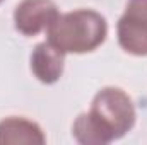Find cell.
I'll return each mask as SVG.
<instances>
[{
    "mask_svg": "<svg viewBox=\"0 0 147 145\" xmlns=\"http://www.w3.org/2000/svg\"><path fill=\"white\" fill-rule=\"evenodd\" d=\"M135 108L130 96L120 87H105L91 109L74 121V138L82 145H106L125 137L135 125Z\"/></svg>",
    "mask_w": 147,
    "mask_h": 145,
    "instance_id": "6da1fadb",
    "label": "cell"
},
{
    "mask_svg": "<svg viewBox=\"0 0 147 145\" xmlns=\"http://www.w3.org/2000/svg\"><path fill=\"white\" fill-rule=\"evenodd\" d=\"M48 41L67 53H91L105 43L108 36L106 19L91 9H79L60 14L46 29Z\"/></svg>",
    "mask_w": 147,
    "mask_h": 145,
    "instance_id": "7a4b0ae2",
    "label": "cell"
},
{
    "mask_svg": "<svg viewBox=\"0 0 147 145\" xmlns=\"http://www.w3.org/2000/svg\"><path fill=\"white\" fill-rule=\"evenodd\" d=\"M58 15L53 0H22L14 10V26L24 36H36L46 31Z\"/></svg>",
    "mask_w": 147,
    "mask_h": 145,
    "instance_id": "3957f363",
    "label": "cell"
},
{
    "mask_svg": "<svg viewBox=\"0 0 147 145\" xmlns=\"http://www.w3.org/2000/svg\"><path fill=\"white\" fill-rule=\"evenodd\" d=\"M63 65L65 53L50 41L36 44V48L31 53V70L43 84H55L63 73Z\"/></svg>",
    "mask_w": 147,
    "mask_h": 145,
    "instance_id": "277c9868",
    "label": "cell"
},
{
    "mask_svg": "<svg viewBox=\"0 0 147 145\" xmlns=\"http://www.w3.org/2000/svg\"><path fill=\"white\" fill-rule=\"evenodd\" d=\"M41 126L21 116H9L0 121V145L7 144H45Z\"/></svg>",
    "mask_w": 147,
    "mask_h": 145,
    "instance_id": "5b68a950",
    "label": "cell"
},
{
    "mask_svg": "<svg viewBox=\"0 0 147 145\" xmlns=\"http://www.w3.org/2000/svg\"><path fill=\"white\" fill-rule=\"evenodd\" d=\"M120 46L135 56H147V22L121 15L116 26Z\"/></svg>",
    "mask_w": 147,
    "mask_h": 145,
    "instance_id": "8992f818",
    "label": "cell"
},
{
    "mask_svg": "<svg viewBox=\"0 0 147 145\" xmlns=\"http://www.w3.org/2000/svg\"><path fill=\"white\" fill-rule=\"evenodd\" d=\"M125 15L147 22V0H128L127 9H125Z\"/></svg>",
    "mask_w": 147,
    "mask_h": 145,
    "instance_id": "52a82bcc",
    "label": "cell"
},
{
    "mask_svg": "<svg viewBox=\"0 0 147 145\" xmlns=\"http://www.w3.org/2000/svg\"><path fill=\"white\" fill-rule=\"evenodd\" d=\"M0 2H3V0H0Z\"/></svg>",
    "mask_w": 147,
    "mask_h": 145,
    "instance_id": "ba28073f",
    "label": "cell"
}]
</instances>
